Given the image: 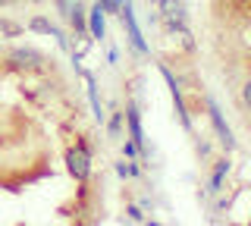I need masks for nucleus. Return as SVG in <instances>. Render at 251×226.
<instances>
[{
	"label": "nucleus",
	"instance_id": "f257e3e1",
	"mask_svg": "<svg viewBox=\"0 0 251 226\" xmlns=\"http://www.w3.org/2000/svg\"><path fill=\"white\" fill-rule=\"evenodd\" d=\"M91 157H94V148L88 145V138H85V135H78L75 145L66 151V167H69V173L75 176L78 185H85L91 179Z\"/></svg>",
	"mask_w": 251,
	"mask_h": 226
},
{
	"label": "nucleus",
	"instance_id": "f03ea898",
	"mask_svg": "<svg viewBox=\"0 0 251 226\" xmlns=\"http://www.w3.org/2000/svg\"><path fill=\"white\" fill-rule=\"evenodd\" d=\"M204 110H207V116H210V126H214V135H217L220 148H223L226 154H232L235 151V138H232L229 126H226V116H223V110H220V104L210 95H204Z\"/></svg>",
	"mask_w": 251,
	"mask_h": 226
},
{
	"label": "nucleus",
	"instance_id": "7ed1b4c3",
	"mask_svg": "<svg viewBox=\"0 0 251 226\" xmlns=\"http://www.w3.org/2000/svg\"><path fill=\"white\" fill-rule=\"evenodd\" d=\"M120 22H123V28H126V38H129V48L135 50L138 57H148L151 48H148V41L141 38V28H138V22H135V10H132V0L120 6Z\"/></svg>",
	"mask_w": 251,
	"mask_h": 226
},
{
	"label": "nucleus",
	"instance_id": "20e7f679",
	"mask_svg": "<svg viewBox=\"0 0 251 226\" xmlns=\"http://www.w3.org/2000/svg\"><path fill=\"white\" fill-rule=\"evenodd\" d=\"M160 69V75L167 79V85H170V95H173V104H176V116H179V123H182V129L185 132H195V120H192V110H188V104H185V98H182V85H179V79L170 73L167 66H157Z\"/></svg>",
	"mask_w": 251,
	"mask_h": 226
},
{
	"label": "nucleus",
	"instance_id": "39448f33",
	"mask_svg": "<svg viewBox=\"0 0 251 226\" xmlns=\"http://www.w3.org/2000/svg\"><path fill=\"white\" fill-rule=\"evenodd\" d=\"M123 120H126V126H129V138L138 145V151H141V160H148V138H145V129H141V113H138L135 100H126Z\"/></svg>",
	"mask_w": 251,
	"mask_h": 226
},
{
	"label": "nucleus",
	"instance_id": "423d86ee",
	"mask_svg": "<svg viewBox=\"0 0 251 226\" xmlns=\"http://www.w3.org/2000/svg\"><path fill=\"white\" fill-rule=\"evenodd\" d=\"M229 170H232L229 154H223V157H217V160H214V173H210V185H207V192H210V195H220V192H223Z\"/></svg>",
	"mask_w": 251,
	"mask_h": 226
},
{
	"label": "nucleus",
	"instance_id": "0eeeda50",
	"mask_svg": "<svg viewBox=\"0 0 251 226\" xmlns=\"http://www.w3.org/2000/svg\"><path fill=\"white\" fill-rule=\"evenodd\" d=\"M10 60L16 66H25V69H44V53H38L31 48H16L10 53Z\"/></svg>",
	"mask_w": 251,
	"mask_h": 226
},
{
	"label": "nucleus",
	"instance_id": "6e6552de",
	"mask_svg": "<svg viewBox=\"0 0 251 226\" xmlns=\"http://www.w3.org/2000/svg\"><path fill=\"white\" fill-rule=\"evenodd\" d=\"M88 35H91V41H104L107 38V19H104L100 3H94L91 13H88Z\"/></svg>",
	"mask_w": 251,
	"mask_h": 226
},
{
	"label": "nucleus",
	"instance_id": "1a4fd4ad",
	"mask_svg": "<svg viewBox=\"0 0 251 226\" xmlns=\"http://www.w3.org/2000/svg\"><path fill=\"white\" fill-rule=\"evenodd\" d=\"M82 75H85V85H88V100H91V113H94V120L104 123V120H107V113H104V107H100L98 82H94V75H91V73H82Z\"/></svg>",
	"mask_w": 251,
	"mask_h": 226
},
{
	"label": "nucleus",
	"instance_id": "9d476101",
	"mask_svg": "<svg viewBox=\"0 0 251 226\" xmlns=\"http://www.w3.org/2000/svg\"><path fill=\"white\" fill-rule=\"evenodd\" d=\"M160 19H185V0H157Z\"/></svg>",
	"mask_w": 251,
	"mask_h": 226
},
{
	"label": "nucleus",
	"instance_id": "9b49d317",
	"mask_svg": "<svg viewBox=\"0 0 251 226\" xmlns=\"http://www.w3.org/2000/svg\"><path fill=\"white\" fill-rule=\"evenodd\" d=\"M107 135H110V142H123V110H113V113H110Z\"/></svg>",
	"mask_w": 251,
	"mask_h": 226
},
{
	"label": "nucleus",
	"instance_id": "f8f14e48",
	"mask_svg": "<svg viewBox=\"0 0 251 226\" xmlns=\"http://www.w3.org/2000/svg\"><path fill=\"white\" fill-rule=\"evenodd\" d=\"M69 25H73V32L82 38V35H88V13L82 10V6H75V13L69 16Z\"/></svg>",
	"mask_w": 251,
	"mask_h": 226
},
{
	"label": "nucleus",
	"instance_id": "ddd939ff",
	"mask_svg": "<svg viewBox=\"0 0 251 226\" xmlns=\"http://www.w3.org/2000/svg\"><path fill=\"white\" fill-rule=\"evenodd\" d=\"M28 28H31V32H38V35H50V38H53V32H57V25H53L50 19H44V16H31L28 19Z\"/></svg>",
	"mask_w": 251,
	"mask_h": 226
},
{
	"label": "nucleus",
	"instance_id": "4468645a",
	"mask_svg": "<svg viewBox=\"0 0 251 226\" xmlns=\"http://www.w3.org/2000/svg\"><path fill=\"white\" fill-rule=\"evenodd\" d=\"M116 176H120V179H138L141 176V170L135 167V163H132V160H120V163H116Z\"/></svg>",
	"mask_w": 251,
	"mask_h": 226
},
{
	"label": "nucleus",
	"instance_id": "2eb2a0df",
	"mask_svg": "<svg viewBox=\"0 0 251 226\" xmlns=\"http://www.w3.org/2000/svg\"><path fill=\"white\" fill-rule=\"evenodd\" d=\"M53 6H57V13H60V19H66L75 13V6H82V0H53Z\"/></svg>",
	"mask_w": 251,
	"mask_h": 226
},
{
	"label": "nucleus",
	"instance_id": "dca6fc26",
	"mask_svg": "<svg viewBox=\"0 0 251 226\" xmlns=\"http://www.w3.org/2000/svg\"><path fill=\"white\" fill-rule=\"evenodd\" d=\"M239 104H242V110L251 113V79L242 82V88H239Z\"/></svg>",
	"mask_w": 251,
	"mask_h": 226
},
{
	"label": "nucleus",
	"instance_id": "f3484780",
	"mask_svg": "<svg viewBox=\"0 0 251 226\" xmlns=\"http://www.w3.org/2000/svg\"><path fill=\"white\" fill-rule=\"evenodd\" d=\"M123 157H126V160H132V157H141L138 145L132 142V138H126V142H123Z\"/></svg>",
	"mask_w": 251,
	"mask_h": 226
},
{
	"label": "nucleus",
	"instance_id": "a211bd4d",
	"mask_svg": "<svg viewBox=\"0 0 251 226\" xmlns=\"http://www.w3.org/2000/svg\"><path fill=\"white\" fill-rule=\"evenodd\" d=\"M126 214H129V220H132V223H145V220H148L145 210H141L138 204H126Z\"/></svg>",
	"mask_w": 251,
	"mask_h": 226
},
{
	"label": "nucleus",
	"instance_id": "6ab92c4d",
	"mask_svg": "<svg viewBox=\"0 0 251 226\" xmlns=\"http://www.w3.org/2000/svg\"><path fill=\"white\" fill-rule=\"evenodd\" d=\"M98 3H100V10H104V13H116V16H120V0H98Z\"/></svg>",
	"mask_w": 251,
	"mask_h": 226
},
{
	"label": "nucleus",
	"instance_id": "aec40b11",
	"mask_svg": "<svg viewBox=\"0 0 251 226\" xmlns=\"http://www.w3.org/2000/svg\"><path fill=\"white\" fill-rule=\"evenodd\" d=\"M0 28H3V32H6V35H10V38H16V35H19V32H22V28H19V25H13V22H6V19H0Z\"/></svg>",
	"mask_w": 251,
	"mask_h": 226
},
{
	"label": "nucleus",
	"instance_id": "412c9836",
	"mask_svg": "<svg viewBox=\"0 0 251 226\" xmlns=\"http://www.w3.org/2000/svg\"><path fill=\"white\" fill-rule=\"evenodd\" d=\"M198 157H201V160L210 157V145H207V142H198Z\"/></svg>",
	"mask_w": 251,
	"mask_h": 226
},
{
	"label": "nucleus",
	"instance_id": "4be33fe9",
	"mask_svg": "<svg viewBox=\"0 0 251 226\" xmlns=\"http://www.w3.org/2000/svg\"><path fill=\"white\" fill-rule=\"evenodd\" d=\"M107 60H110V63H120V50H116V48H110V53H107Z\"/></svg>",
	"mask_w": 251,
	"mask_h": 226
},
{
	"label": "nucleus",
	"instance_id": "5701e85b",
	"mask_svg": "<svg viewBox=\"0 0 251 226\" xmlns=\"http://www.w3.org/2000/svg\"><path fill=\"white\" fill-rule=\"evenodd\" d=\"M16 3V0H0V6H13Z\"/></svg>",
	"mask_w": 251,
	"mask_h": 226
},
{
	"label": "nucleus",
	"instance_id": "b1692460",
	"mask_svg": "<svg viewBox=\"0 0 251 226\" xmlns=\"http://www.w3.org/2000/svg\"><path fill=\"white\" fill-rule=\"evenodd\" d=\"M145 226H160V223H154V220H145Z\"/></svg>",
	"mask_w": 251,
	"mask_h": 226
},
{
	"label": "nucleus",
	"instance_id": "393cba45",
	"mask_svg": "<svg viewBox=\"0 0 251 226\" xmlns=\"http://www.w3.org/2000/svg\"><path fill=\"white\" fill-rule=\"evenodd\" d=\"M120 3H129V0H120Z\"/></svg>",
	"mask_w": 251,
	"mask_h": 226
},
{
	"label": "nucleus",
	"instance_id": "a878e982",
	"mask_svg": "<svg viewBox=\"0 0 251 226\" xmlns=\"http://www.w3.org/2000/svg\"><path fill=\"white\" fill-rule=\"evenodd\" d=\"M248 32H251V22H248Z\"/></svg>",
	"mask_w": 251,
	"mask_h": 226
},
{
	"label": "nucleus",
	"instance_id": "bb28decb",
	"mask_svg": "<svg viewBox=\"0 0 251 226\" xmlns=\"http://www.w3.org/2000/svg\"><path fill=\"white\" fill-rule=\"evenodd\" d=\"M35 3H38V0H35Z\"/></svg>",
	"mask_w": 251,
	"mask_h": 226
}]
</instances>
